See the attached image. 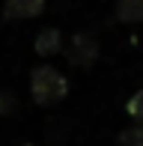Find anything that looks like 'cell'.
<instances>
[{"label": "cell", "instance_id": "cell-1", "mask_svg": "<svg viewBox=\"0 0 143 146\" xmlns=\"http://www.w3.org/2000/svg\"><path fill=\"white\" fill-rule=\"evenodd\" d=\"M69 96V78L54 66H36L30 75V98L39 108H54Z\"/></svg>", "mask_w": 143, "mask_h": 146}, {"label": "cell", "instance_id": "cell-2", "mask_svg": "<svg viewBox=\"0 0 143 146\" xmlns=\"http://www.w3.org/2000/svg\"><path fill=\"white\" fill-rule=\"evenodd\" d=\"M63 54H66L69 66L89 69V66L99 60V42H95V36H89V33H75V36L69 39V45L63 48Z\"/></svg>", "mask_w": 143, "mask_h": 146}, {"label": "cell", "instance_id": "cell-3", "mask_svg": "<svg viewBox=\"0 0 143 146\" xmlns=\"http://www.w3.org/2000/svg\"><path fill=\"white\" fill-rule=\"evenodd\" d=\"M48 0H3V18L6 21H27L45 12Z\"/></svg>", "mask_w": 143, "mask_h": 146}, {"label": "cell", "instance_id": "cell-4", "mask_svg": "<svg viewBox=\"0 0 143 146\" xmlns=\"http://www.w3.org/2000/svg\"><path fill=\"white\" fill-rule=\"evenodd\" d=\"M33 51L39 57H54V54H63V33L57 27H45L36 33L33 39Z\"/></svg>", "mask_w": 143, "mask_h": 146}, {"label": "cell", "instance_id": "cell-5", "mask_svg": "<svg viewBox=\"0 0 143 146\" xmlns=\"http://www.w3.org/2000/svg\"><path fill=\"white\" fill-rule=\"evenodd\" d=\"M116 18L122 24H143V0H119Z\"/></svg>", "mask_w": 143, "mask_h": 146}, {"label": "cell", "instance_id": "cell-6", "mask_svg": "<svg viewBox=\"0 0 143 146\" xmlns=\"http://www.w3.org/2000/svg\"><path fill=\"white\" fill-rule=\"evenodd\" d=\"M116 143H119V146H143V128H140V125L122 128L119 137H116Z\"/></svg>", "mask_w": 143, "mask_h": 146}, {"label": "cell", "instance_id": "cell-7", "mask_svg": "<svg viewBox=\"0 0 143 146\" xmlns=\"http://www.w3.org/2000/svg\"><path fill=\"white\" fill-rule=\"evenodd\" d=\"M125 113H128V119H134V125H140V122H143V90H137L131 98H128Z\"/></svg>", "mask_w": 143, "mask_h": 146}, {"label": "cell", "instance_id": "cell-8", "mask_svg": "<svg viewBox=\"0 0 143 146\" xmlns=\"http://www.w3.org/2000/svg\"><path fill=\"white\" fill-rule=\"evenodd\" d=\"M15 92H12V90H3V92H0V116H9L12 113V110H15Z\"/></svg>", "mask_w": 143, "mask_h": 146}, {"label": "cell", "instance_id": "cell-9", "mask_svg": "<svg viewBox=\"0 0 143 146\" xmlns=\"http://www.w3.org/2000/svg\"><path fill=\"white\" fill-rule=\"evenodd\" d=\"M24 146H33V143H24Z\"/></svg>", "mask_w": 143, "mask_h": 146}, {"label": "cell", "instance_id": "cell-10", "mask_svg": "<svg viewBox=\"0 0 143 146\" xmlns=\"http://www.w3.org/2000/svg\"><path fill=\"white\" fill-rule=\"evenodd\" d=\"M140 128H143V122H140Z\"/></svg>", "mask_w": 143, "mask_h": 146}]
</instances>
